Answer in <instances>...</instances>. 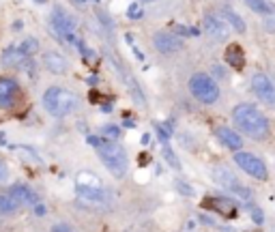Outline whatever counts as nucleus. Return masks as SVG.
<instances>
[{"label": "nucleus", "instance_id": "nucleus-8", "mask_svg": "<svg viewBox=\"0 0 275 232\" xmlns=\"http://www.w3.org/2000/svg\"><path fill=\"white\" fill-rule=\"evenodd\" d=\"M105 56H108V61H110V65L116 69V73H119V77L122 82H125V86L129 88V95L133 97V101L140 105V108H144L146 105V99H144V93H142V88H140V84H138V80L133 77V73L129 69L125 67L121 61H119V56L116 54H112V52H105Z\"/></svg>", "mask_w": 275, "mask_h": 232}, {"label": "nucleus", "instance_id": "nucleus-23", "mask_svg": "<svg viewBox=\"0 0 275 232\" xmlns=\"http://www.w3.org/2000/svg\"><path fill=\"white\" fill-rule=\"evenodd\" d=\"M101 135H103V140H108V142H116L121 135V129L116 127V125H105L101 129Z\"/></svg>", "mask_w": 275, "mask_h": 232}, {"label": "nucleus", "instance_id": "nucleus-19", "mask_svg": "<svg viewBox=\"0 0 275 232\" xmlns=\"http://www.w3.org/2000/svg\"><path fill=\"white\" fill-rule=\"evenodd\" d=\"M221 17H224V20H226V24L232 28V31H237V33H245V31H247V26H245L243 17L239 15L235 9H230V7H224V9H221Z\"/></svg>", "mask_w": 275, "mask_h": 232}, {"label": "nucleus", "instance_id": "nucleus-14", "mask_svg": "<svg viewBox=\"0 0 275 232\" xmlns=\"http://www.w3.org/2000/svg\"><path fill=\"white\" fill-rule=\"evenodd\" d=\"M215 135H217V140L224 144L226 148H230V151H241L243 146V140H241V133L235 132L232 127H226V125H221V127L215 129Z\"/></svg>", "mask_w": 275, "mask_h": 232}, {"label": "nucleus", "instance_id": "nucleus-32", "mask_svg": "<svg viewBox=\"0 0 275 232\" xmlns=\"http://www.w3.org/2000/svg\"><path fill=\"white\" fill-rule=\"evenodd\" d=\"M101 142H103V140H101V138H95V135H91V138H89V144H91V146H95V148H97L99 144H101Z\"/></svg>", "mask_w": 275, "mask_h": 232}, {"label": "nucleus", "instance_id": "nucleus-35", "mask_svg": "<svg viewBox=\"0 0 275 232\" xmlns=\"http://www.w3.org/2000/svg\"><path fill=\"white\" fill-rule=\"evenodd\" d=\"M142 2H155V0H142Z\"/></svg>", "mask_w": 275, "mask_h": 232}, {"label": "nucleus", "instance_id": "nucleus-3", "mask_svg": "<svg viewBox=\"0 0 275 232\" xmlns=\"http://www.w3.org/2000/svg\"><path fill=\"white\" fill-rule=\"evenodd\" d=\"M43 108L48 110V114L56 116V118H62L67 114L78 108V97L67 91V88H61V86H50L48 91L43 93Z\"/></svg>", "mask_w": 275, "mask_h": 232}, {"label": "nucleus", "instance_id": "nucleus-17", "mask_svg": "<svg viewBox=\"0 0 275 232\" xmlns=\"http://www.w3.org/2000/svg\"><path fill=\"white\" fill-rule=\"evenodd\" d=\"M43 65L52 73H65L67 71V58L61 56L58 52H45L43 54Z\"/></svg>", "mask_w": 275, "mask_h": 232}, {"label": "nucleus", "instance_id": "nucleus-27", "mask_svg": "<svg viewBox=\"0 0 275 232\" xmlns=\"http://www.w3.org/2000/svg\"><path fill=\"white\" fill-rule=\"evenodd\" d=\"M172 33H177V37H179V34H183V37H185V34H191V33H196V31H189V28H183L181 24H174Z\"/></svg>", "mask_w": 275, "mask_h": 232}, {"label": "nucleus", "instance_id": "nucleus-22", "mask_svg": "<svg viewBox=\"0 0 275 232\" xmlns=\"http://www.w3.org/2000/svg\"><path fill=\"white\" fill-rule=\"evenodd\" d=\"M247 2V7L251 11H256V13H262V15H271L273 13V7L267 2V0H245Z\"/></svg>", "mask_w": 275, "mask_h": 232}, {"label": "nucleus", "instance_id": "nucleus-13", "mask_svg": "<svg viewBox=\"0 0 275 232\" xmlns=\"http://www.w3.org/2000/svg\"><path fill=\"white\" fill-rule=\"evenodd\" d=\"M20 97V86L13 77H0V108L11 110Z\"/></svg>", "mask_w": 275, "mask_h": 232}, {"label": "nucleus", "instance_id": "nucleus-31", "mask_svg": "<svg viewBox=\"0 0 275 232\" xmlns=\"http://www.w3.org/2000/svg\"><path fill=\"white\" fill-rule=\"evenodd\" d=\"M32 211H34V215H37V217H43V215H45V204L37 202V204L32 206Z\"/></svg>", "mask_w": 275, "mask_h": 232}, {"label": "nucleus", "instance_id": "nucleus-21", "mask_svg": "<svg viewBox=\"0 0 275 232\" xmlns=\"http://www.w3.org/2000/svg\"><path fill=\"white\" fill-rule=\"evenodd\" d=\"M20 206L22 204L9 192L7 194H0V215H13V213H17Z\"/></svg>", "mask_w": 275, "mask_h": 232}, {"label": "nucleus", "instance_id": "nucleus-2", "mask_svg": "<svg viewBox=\"0 0 275 232\" xmlns=\"http://www.w3.org/2000/svg\"><path fill=\"white\" fill-rule=\"evenodd\" d=\"M99 159L103 162V166L108 168V172L114 178H125L127 172H129V157H127V151L116 142H108L103 140L101 144L97 146Z\"/></svg>", "mask_w": 275, "mask_h": 232}, {"label": "nucleus", "instance_id": "nucleus-33", "mask_svg": "<svg viewBox=\"0 0 275 232\" xmlns=\"http://www.w3.org/2000/svg\"><path fill=\"white\" fill-rule=\"evenodd\" d=\"M179 189H181V192H183L185 196H191V194H194V192H191V187H187V185H183V183H179Z\"/></svg>", "mask_w": 275, "mask_h": 232}, {"label": "nucleus", "instance_id": "nucleus-12", "mask_svg": "<svg viewBox=\"0 0 275 232\" xmlns=\"http://www.w3.org/2000/svg\"><path fill=\"white\" fill-rule=\"evenodd\" d=\"M153 47L159 54H172V52H179L181 47H183V41H181V37H177L174 33L161 31V33L153 34Z\"/></svg>", "mask_w": 275, "mask_h": 232}, {"label": "nucleus", "instance_id": "nucleus-5", "mask_svg": "<svg viewBox=\"0 0 275 232\" xmlns=\"http://www.w3.org/2000/svg\"><path fill=\"white\" fill-rule=\"evenodd\" d=\"M213 181L217 183V185L224 189V192L237 196V198H241L245 204H249V202L254 200V194H251V189L245 187L243 183H241V178H237L235 172L224 168V166H217V168H213Z\"/></svg>", "mask_w": 275, "mask_h": 232}, {"label": "nucleus", "instance_id": "nucleus-15", "mask_svg": "<svg viewBox=\"0 0 275 232\" xmlns=\"http://www.w3.org/2000/svg\"><path fill=\"white\" fill-rule=\"evenodd\" d=\"M9 194L13 196V198L20 202V204H28V206H34L39 202V198H37V194L32 192L28 185H24V183H15L13 187L9 189Z\"/></svg>", "mask_w": 275, "mask_h": 232}, {"label": "nucleus", "instance_id": "nucleus-28", "mask_svg": "<svg viewBox=\"0 0 275 232\" xmlns=\"http://www.w3.org/2000/svg\"><path fill=\"white\" fill-rule=\"evenodd\" d=\"M9 178V168H7V164L0 159V183H4Z\"/></svg>", "mask_w": 275, "mask_h": 232}, {"label": "nucleus", "instance_id": "nucleus-26", "mask_svg": "<svg viewBox=\"0 0 275 232\" xmlns=\"http://www.w3.org/2000/svg\"><path fill=\"white\" fill-rule=\"evenodd\" d=\"M97 17H99V20H101V24H103L105 28H108L110 33L114 31V24H112V20H110V15L105 13V11H97Z\"/></svg>", "mask_w": 275, "mask_h": 232}, {"label": "nucleus", "instance_id": "nucleus-20", "mask_svg": "<svg viewBox=\"0 0 275 232\" xmlns=\"http://www.w3.org/2000/svg\"><path fill=\"white\" fill-rule=\"evenodd\" d=\"M204 206H209V209L221 213L224 211L226 215H235V202L230 198H213V200H204Z\"/></svg>", "mask_w": 275, "mask_h": 232}, {"label": "nucleus", "instance_id": "nucleus-18", "mask_svg": "<svg viewBox=\"0 0 275 232\" xmlns=\"http://www.w3.org/2000/svg\"><path fill=\"white\" fill-rule=\"evenodd\" d=\"M224 58H226V63L230 65V67H235V69H243V65H245V52H243V47L239 43L228 45Z\"/></svg>", "mask_w": 275, "mask_h": 232}, {"label": "nucleus", "instance_id": "nucleus-6", "mask_svg": "<svg viewBox=\"0 0 275 232\" xmlns=\"http://www.w3.org/2000/svg\"><path fill=\"white\" fill-rule=\"evenodd\" d=\"M189 93L204 105H211L219 99V86L209 73H194L189 77Z\"/></svg>", "mask_w": 275, "mask_h": 232}, {"label": "nucleus", "instance_id": "nucleus-34", "mask_svg": "<svg viewBox=\"0 0 275 232\" xmlns=\"http://www.w3.org/2000/svg\"><path fill=\"white\" fill-rule=\"evenodd\" d=\"M254 222H262V215H260V211H254Z\"/></svg>", "mask_w": 275, "mask_h": 232}, {"label": "nucleus", "instance_id": "nucleus-25", "mask_svg": "<svg viewBox=\"0 0 275 232\" xmlns=\"http://www.w3.org/2000/svg\"><path fill=\"white\" fill-rule=\"evenodd\" d=\"M163 157H166V162L170 164L174 170H179V168H181V164H179V157H177V155H174V153H172V151H170V148H168V146L163 148Z\"/></svg>", "mask_w": 275, "mask_h": 232}, {"label": "nucleus", "instance_id": "nucleus-29", "mask_svg": "<svg viewBox=\"0 0 275 232\" xmlns=\"http://www.w3.org/2000/svg\"><path fill=\"white\" fill-rule=\"evenodd\" d=\"M52 232H75V230L69 224H56L54 228H52Z\"/></svg>", "mask_w": 275, "mask_h": 232}, {"label": "nucleus", "instance_id": "nucleus-1", "mask_svg": "<svg viewBox=\"0 0 275 232\" xmlns=\"http://www.w3.org/2000/svg\"><path fill=\"white\" fill-rule=\"evenodd\" d=\"M232 121L241 133H245L247 138L262 142L271 135V125H269V118L262 114V112L251 103H239L235 110H232Z\"/></svg>", "mask_w": 275, "mask_h": 232}, {"label": "nucleus", "instance_id": "nucleus-30", "mask_svg": "<svg viewBox=\"0 0 275 232\" xmlns=\"http://www.w3.org/2000/svg\"><path fill=\"white\" fill-rule=\"evenodd\" d=\"M140 15H142V9H140L138 4H131L129 7V17L131 20H136V17H140Z\"/></svg>", "mask_w": 275, "mask_h": 232}, {"label": "nucleus", "instance_id": "nucleus-24", "mask_svg": "<svg viewBox=\"0 0 275 232\" xmlns=\"http://www.w3.org/2000/svg\"><path fill=\"white\" fill-rule=\"evenodd\" d=\"M20 50L24 52L26 56H31V54H34V52L39 50V41L34 39V37H28V39H24L22 41V45H20Z\"/></svg>", "mask_w": 275, "mask_h": 232}, {"label": "nucleus", "instance_id": "nucleus-4", "mask_svg": "<svg viewBox=\"0 0 275 232\" xmlns=\"http://www.w3.org/2000/svg\"><path fill=\"white\" fill-rule=\"evenodd\" d=\"M75 189H78L80 200H84L86 204H97L103 206L105 204V189L101 185V178L95 172L82 170L75 176Z\"/></svg>", "mask_w": 275, "mask_h": 232}, {"label": "nucleus", "instance_id": "nucleus-10", "mask_svg": "<svg viewBox=\"0 0 275 232\" xmlns=\"http://www.w3.org/2000/svg\"><path fill=\"white\" fill-rule=\"evenodd\" d=\"M235 162H237L239 168H241L243 172H247L249 176L258 178V181H267V176H269L267 166H265V162H262L260 157H256L254 153L237 151V153H235Z\"/></svg>", "mask_w": 275, "mask_h": 232}, {"label": "nucleus", "instance_id": "nucleus-11", "mask_svg": "<svg viewBox=\"0 0 275 232\" xmlns=\"http://www.w3.org/2000/svg\"><path fill=\"white\" fill-rule=\"evenodd\" d=\"M251 91L262 103L269 108H275V84L267 73H254L251 75Z\"/></svg>", "mask_w": 275, "mask_h": 232}, {"label": "nucleus", "instance_id": "nucleus-9", "mask_svg": "<svg viewBox=\"0 0 275 232\" xmlns=\"http://www.w3.org/2000/svg\"><path fill=\"white\" fill-rule=\"evenodd\" d=\"M202 31H204V34H207L211 41H215V43H224V41L230 37V26H228L224 17H221L219 13H215V11L204 13V17H202Z\"/></svg>", "mask_w": 275, "mask_h": 232}, {"label": "nucleus", "instance_id": "nucleus-7", "mask_svg": "<svg viewBox=\"0 0 275 232\" xmlns=\"http://www.w3.org/2000/svg\"><path fill=\"white\" fill-rule=\"evenodd\" d=\"M50 28L65 43H75V20L62 7H54L50 15Z\"/></svg>", "mask_w": 275, "mask_h": 232}, {"label": "nucleus", "instance_id": "nucleus-16", "mask_svg": "<svg viewBox=\"0 0 275 232\" xmlns=\"http://www.w3.org/2000/svg\"><path fill=\"white\" fill-rule=\"evenodd\" d=\"M26 61H28V56L20 47H9V50L2 52V67H7V69H20V67H24Z\"/></svg>", "mask_w": 275, "mask_h": 232}]
</instances>
